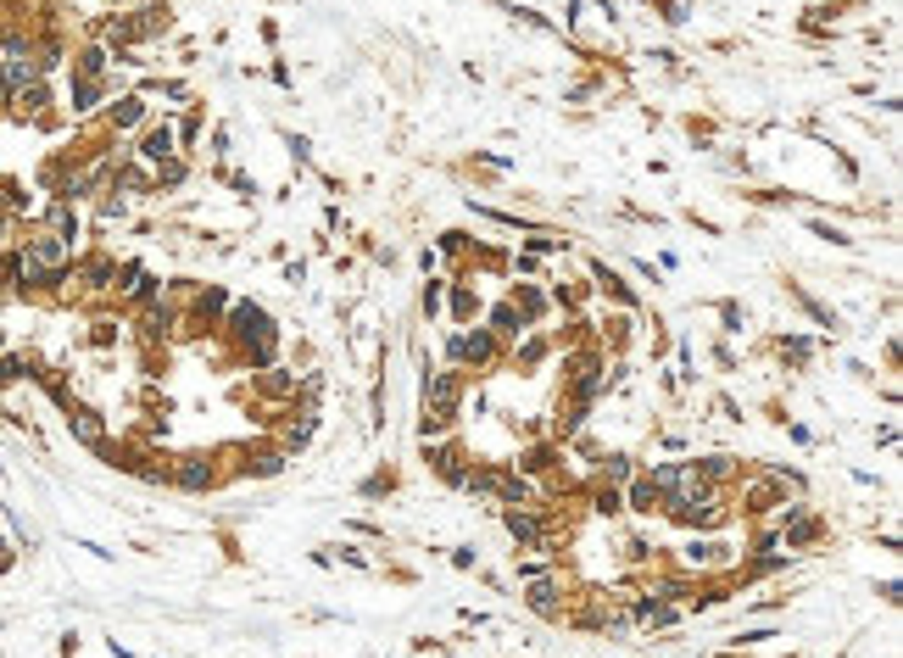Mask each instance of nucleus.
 I'll return each mask as SVG.
<instances>
[{
    "label": "nucleus",
    "instance_id": "f257e3e1",
    "mask_svg": "<svg viewBox=\"0 0 903 658\" xmlns=\"http://www.w3.org/2000/svg\"><path fill=\"white\" fill-rule=\"evenodd\" d=\"M457 402H464V374H457V369H447V374H424V424H418V430H424V441L452 424Z\"/></svg>",
    "mask_w": 903,
    "mask_h": 658
},
{
    "label": "nucleus",
    "instance_id": "f03ea898",
    "mask_svg": "<svg viewBox=\"0 0 903 658\" xmlns=\"http://www.w3.org/2000/svg\"><path fill=\"white\" fill-rule=\"evenodd\" d=\"M502 524H508V536L524 553H547V524H541L536 508H502Z\"/></svg>",
    "mask_w": 903,
    "mask_h": 658
},
{
    "label": "nucleus",
    "instance_id": "7ed1b4c3",
    "mask_svg": "<svg viewBox=\"0 0 903 658\" xmlns=\"http://www.w3.org/2000/svg\"><path fill=\"white\" fill-rule=\"evenodd\" d=\"M524 608H530L536 620H563V581L558 575H536L530 591H524Z\"/></svg>",
    "mask_w": 903,
    "mask_h": 658
},
{
    "label": "nucleus",
    "instance_id": "20e7f679",
    "mask_svg": "<svg viewBox=\"0 0 903 658\" xmlns=\"http://www.w3.org/2000/svg\"><path fill=\"white\" fill-rule=\"evenodd\" d=\"M424 458H430V469L447 480V485H469V458H464V447H430V441H424Z\"/></svg>",
    "mask_w": 903,
    "mask_h": 658
},
{
    "label": "nucleus",
    "instance_id": "39448f33",
    "mask_svg": "<svg viewBox=\"0 0 903 658\" xmlns=\"http://www.w3.org/2000/svg\"><path fill=\"white\" fill-rule=\"evenodd\" d=\"M496 335L491 329H474V335H464V352H457V363H469V369H491L496 363Z\"/></svg>",
    "mask_w": 903,
    "mask_h": 658
},
{
    "label": "nucleus",
    "instance_id": "423d86ee",
    "mask_svg": "<svg viewBox=\"0 0 903 658\" xmlns=\"http://www.w3.org/2000/svg\"><path fill=\"white\" fill-rule=\"evenodd\" d=\"M218 480V469H213V458H179V469H173V485H184V491H206V485Z\"/></svg>",
    "mask_w": 903,
    "mask_h": 658
},
{
    "label": "nucleus",
    "instance_id": "0eeeda50",
    "mask_svg": "<svg viewBox=\"0 0 903 658\" xmlns=\"http://www.w3.org/2000/svg\"><path fill=\"white\" fill-rule=\"evenodd\" d=\"M725 558H730L725 541H697V536L686 541V564H691V569H714V564H725Z\"/></svg>",
    "mask_w": 903,
    "mask_h": 658
},
{
    "label": "nucleus",
    "instance_id": "6e6552de",
    "mask_svg": "<svg viewBox=\"0 0 903 658\" xmlns=\"http://www.w3.org/2000/svg\"><path fill=\"white\" fill-rule=\"evenodd\" d=\"M524 329H530V324L513 313V302H496V307H491V335H496V341H513V335H524Z\"/></svg>",
    "mask_w": 903,
    "mask_h": 658
},
{
    "label": "nucleus",
    "instance_id": "1a4fd4ad",
    "mask_svg": "<svg viewBox=\"0 0 903 658\" xmlns=\"http://www.w3.org/2000/svg\"><path fill=\"white\" fill-rule=\"evenodd\" d=\"M68 424H73V435L84 441V447H107V424H101V418H95L90 408H78V413H73Z\"/></svg>",
    "mask_w": 903,
    "mask_h": 658
},
{
    "label": "nucleus",
    "instance_id": "9d476101",
    "mask_svg": "<svg viewBox=\"0 0 903 658\" xmlns=\"http://www.w3.org/2000/svg\"><path fill=\"white\" fill-rule=\"evenodd\" d=\"M602 480L608 485H630V480H636V458H625V452L602 458Z\"/></svg>",
    "mask_w": 903,
    "mask_h": 658
},
{
    "label": "nucleus",
    "instance_id": "9b49d317",
    "mask_svg": "<svg viewBox=\"0 0 903 658\" xmlns=\"http://www.w3.org/2000/svg\"><path fill=\"white\" fill-rule=\"evenodd\" d=\"M592 508H597V514L602 519H614V514H625V491H619V485H597V491H592Z\"/></svg>",
    "mask_w": 903,
    "mask_h": 658
},
{
    "label": "nucleus",
    "instance_id": "f8f14e48",
    "mask_svg": "<svg viewBox=\"0 0 903 658\" xmlns=\"http://www.w3.org/2000/svg\"><path fill=\"white\" fill-rule=\"evenodd\" d=\"M140 157H145V162H167V157H173V134L151 129V134H145V145H140Z\"/></svg>",
    "mask_w": 903,
    "mask_h": 658
},
{
    "label": "nucleus",
    "instance_id": "ddd939ff",
    "mask_svg": "<svg viewBox=\"0 0 903 658\" xmlns=\"http://www.w3.org/2000/svg\"><path fill=\"white\" fill-rule=\"evenodd\" d=\"M45 223H51V235H61V240H73V229H78V218H73L68 201H56V207L45 212Z\"/></svg>",
    "mask_w": 903,
    "mask_h": 658
},
{
    "label": "nucleus",
    "instance_id": "4468645a",
    "mask_svg": "<svg viewBox=\"0 0 903 658\" xmlns=\"http://www.w3.org/2000/svg\"><path fill=\"white\" fill-rule=\"evenodd\" d=\"M140 118H145V101H140V95H129V101L112 106V123H117V129H134Z\"/></svg>",
    "mask_w": 903,
    "mask_h": 658
},
{
    "label": "nucleus",
    "instance_id": "2eb2a0df",
    "mask_svg": "<svg viewBox=\"0 0 903 658\" xmlns=\"http://www.w3.org/2000/svg\"><path fill=\"white\" fill-rule=\"evenodd\" d=\"M23 374H28V363H23V357H6V352H0V386H17Z\"/></svg>",
    "mask_w": 903,
    "mask_h": 658
},
{
    "label": "nucleus",
    "instance_id": "dca6fc26",
    "mask_svg": "<svg viewBox=\"0 0 903 658\" xmlns=\"http://www.w3.org/2000/svg\"><path fill=\"white\" fill-rule=\"evenodd\" d=\"M474 307H480V296H469V290H452V313H457V318H474Z\"/></svg>",
    "mask_w": 903,
    "mask_h": 658
},
{
    "label": "nucleus",
    "instance_id": "f3484780",
    "mask_svg": "<svg viewBox=\"0 0 903 658\" xmlns=\"http://www.w3.org/2000/svg\"><path fill=\"white\" fill-rule=\"evenodd\" d=\"M440 296H447V285L430 280V285H424V313H440Z\"/></svg>",
    "mask_w": 903,
    "mask_h": 658
},
{
    "label": "nucleus",
    "instance_id": "a211bd4d",
    "mask_svg": "<svg viewBox=\"0 0 903 658\" xmlns=\"http://www.w3.org/2000/svg\"><path fill=\"white\" fill-rule=\"evenodd\" d=\"M452 564H457V569H474V564H480V553H474V547H457Z\"/></svg>",
    "mask_w": 903,
    "mask_h": 658
},
{
    "label": "nucleus",
    "instance_id": "6ab92c4d",
    "mask_svg": "<svg viewBox=\"0 0 903 658\" xmlns=\"http://www.w3.org/2000/svg\"><path fill=\"white\" fill-rule=\"evenodd\" d=\"M0 101H6V84H0Z\"/></svg>",
    "mask_w": 903,
    "mask_h": 658
},
{
    "label": "nucleus",
    "instance_id": "aec40b11",
    "mask_svg": "<svg viewBox=\"0 0 903 658\" xmlns=\"http://www.w3.org/2000/svg\"><path fill=\"white\" fill-rule=\"evenodd\" d=\"M0 424H6V408H0Z\"/></svg>",
    "mask_w": 903,
    "mask_h": 658
},
{
    "label": "nucleus",
    "instance_id": "412c9836",
    "mask_svg": "<svg viewBox=\"0 0 903 658\" xmlns=\"http://www.w3.org/2000/svg\"><path fill=\"white\" fill-rule=\"evenodd\" d=\"M0 346H6V335H0Z\"/></svg>",
    "mask_w": 903,
    "mask_h": 658
}]
</instances>
